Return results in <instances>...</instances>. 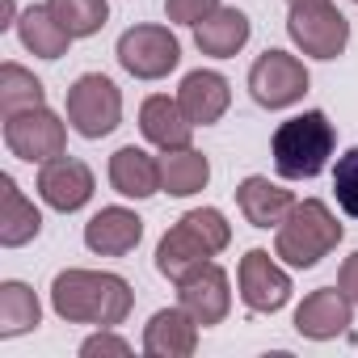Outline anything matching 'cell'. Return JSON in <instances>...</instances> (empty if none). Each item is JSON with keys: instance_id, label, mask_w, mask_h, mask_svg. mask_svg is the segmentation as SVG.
Returning a JSON list of instances; mask_svg holds the SVG:
<instances>
[{"instance_id": "cell-1", "label": "cell", "mask_w": 358, "mask_h": 358, "mask_svg": "<svg viewBox=\"0 0 358 358\" xmlns=\"http://www.w3.org/2000/svg\"><path fill=\"white\" fill-rule=\"evenodd\" d=\"M135 308V291L114 270H59L51 278V312L68 324L118 329Z\"/></svg>"}, {"instance_id": "cell-2", "label": "cell", "mask_w": 358, "mask_h": 358, "mask_svg": "<svg viewBox=\"0 0 358 358\" xmlns=\"http://www.w3.org/2000/svg\"><path fill=\"white\" fill-rule=\"evenodd\" d=\"M337 152V127L329 122L324 110H303L287 122L274 127L270 135V156H274V173L282 182H312L329 169Z\"/></svg>"}, {"instance_id": "cell-3", "label": "cell", "mask_w": 358, "mask_h": 358, "mask_svg": "<svg viewBox=\"0 0 358 358\" xmlns=\"http://www.w3.org/2000/svg\"><path fill=\"white\" fill-rule=\"evenodd\" d=\"M345 228L337 224V215L329 211V203L320 199H299L287 220L274 228V257L287 270H312L320 266L337 245H341Z\"/></svg>"}, {"instance_id": "cell-4", "label": "cell", "mask_w": 358, "mask_h": 358, "mask_svg": "<svg viewBox=\"0 0 358 358\" xmlns=\"http://www.w3.org/2000/svg\"><path fill=\"white\" fill-rule=\"evenodd\" d=\"M64 118L80 139H106L122 122V89L106 72H85L68 85Z\"/></svg>"}, {"instance_id": "cell-5", "label": "cell", "mask_w": 358, "mask_h": 358, "mask_svg": "<svg viewBox=\"0 0 358 358\" xmlns=\"http://www.w3.org/2000/svg\"><path fill=\"white\" fill-rule=\"evenodd\" d=\"M287 38L308 59H337L350 47V22L333 0H312V5H291L287 13Z\"/></svg>"}, {"instance_id": "cell-6", "label": "cell", "mask_w": 358, "mask_h": 358, "mask_svg": "<svg viewBox=\"0 0 358 358\" xmlns=\"http://www.w3.org/2000/svg\"><path fill=\"white\" fill-rule=\"evenodd\" d=\"M312 89V76H308V64L291 51H262L249 68V97L262 106V110H291L295 101H303V93Z\"/></svg>"}, {"instance_id": "cell-7", "label": "cell", "mask_w": 358, "mask_h": 358, "mask_svg": "<svg viewBox=\"0 0 358 358\" xmlns=\"http://www.w3.org/2000/svg\"><path fill=\"white\" fill-rule=\"evenodd\" d=\"M5 148L26 164H47L68 152V118H59L51 106L17 110L5 118Z\"/></svg>"}, {"instance_id": "cell-8", "label": "cell", "mask_w": 358, "mask_h": 358, "mask_svg": "<svg viewBox=\"0 0 358 358\" xmlns=\"http://www.w3.org/2000/svg\"><path fill=\"white\" fill-rule=\"evenodd\" d=\"M118 64L127 76L135 80H164L169 72H177L182 64V43L169 26H131L118 34V47H114Z\"/></svg>"}, {"instance_id": "cell-9", "label": "cell", "mask_w": 358, "mask_h": 358, "mask_svg": "<svg viewBox=\"0 0 358 358\" xmlns=\"http://www.w3.org/2000/svg\"><path fill=\"white\" fill-rule=\"evenodd\" d=\"M236 287H241V303L249 312H262V316H274L291 303L295 287H291V274L287 266L266 253V249H249L236 266Z\"/></svg>"}, {"instance_id": "cell-10", "label": "cell", "mask_w": 358, "mask_h": 358, "mask_svg": "<svg viewBox=\"0 0 358 358\" xmlns=\"http://www.w3.org/2000/svg\"><path fill=\"white\" fill-rule=\"evenodd\" d=\"M38 199L51 207V211H59V215H72V211H80V207H89L93 203V190H97V177H93V169L85 164V160H76V156H55V160H47V164H38Z\"/></svg>"}, {"instance_id": "cell-11", "label": "cell", "mask_w": 358, "mask_h": 358, "mask_svg": "<svg viewBox=\"0 0 358 358\" xmlns=\"http://www.w3.org/2000/svg\"><path fill=\"white\" fill-rule=\"evenodd\" d=\"M173 287H177V303H182L203 329L228 320V312H232V278H228L224 266L203 262L199 270H190L182 282H173Z\"/></svg>"}, {"instance_id": "cell-12", "label": "cell", "mask_w": 358, "mask_h": 358, "mask_svg": "<svg viewBox=\"0 0 358 358\" xmlns=\"http://www.w3.org/2000/svg\"><path fill=\"white\" fill-rule=\"evenodd\" d=\"M354 324V299L341 287H316L295 308V333L308 341H333Z\"/></svg>"}, {"instance_id": "cell-13", "label": "cell", "mask_w": 358, "mask_h": 358, "mask_svg": "<svg viewBox=\"0 0 358 358\" xmlns=\"http://www.w3.org/2000/svg\"><path fill=\"white\" fill-rule=\"evenodd\" d=\"M199 333H203V324L182 303H177V308H160V312L148 316L139 350L148 358H190L199 350Z\"/></svg>"}, {"instance_id": "cell-14", "label": "cell", "mask_w": 358, "mask_h": 358, "mask_svg": "<svg viewBox=\"0 0 358 358\" xmlns=\"http://www.w3.org/2000/svg\"><path fill=\"white\" fill-rule=\"evenodd\" d=\"M177 106L186 110V118L194 127H211L228 114L232 106V85L224 72L215 68H194L182 76V85H177Z\"/></svg>"}, {"instance_id": "cell-15", "label": "cell", "mask_w": 358, "mask_h": 358, "mask_svg": "<svg viewBox=\"0 0 358 358\" xmlns=\"http://www.w3.org/2000/svg\"><path fill=\"white\" fill-rule=\"evenodd\" d=\"M143 241V220L131 207H101L85 224V249L97 257H127Z\"/></svg>"}, {"instance_id": "cell-16", "label": "cell", "mask_w": 358, "mask_h": 358, "mask_svg": "<svg viewBox=\"0 0 358 358\" xmlns=\"http://www.w3.org/2000/svg\"><path fill=\"white\" fill-rule=\"evenodd\" d=\"M194 131L199 127L186 118V110L177 106V97H169V93L143 97V106H139V135L152 148H160V152H169V148H190L194 143Z\"/></svg>"}, {"instance_id": "cell-17", "label": "cell", "mask_w": 358, "mask_h": 358, "mask_svg": "<svg viewBox=\"0 0 358 358\" xmlns=\"http://www.w3.org/2000/svg\"><path fill=\"white\" fill-rule=\"evenodd\" d=\"M110 186H114V194L135 199V203L160 194V156H152L148 148L122 143L110 156Z\"/></svg>"}, {"instance_id": "cell-18", "label": "cell", "mask_w": 358, "mask_h": 358, "mask_svg": "<svg viewBox=\"0 0 358 358\" xmlns=\"http://www.w3.org/2000/svg\"><path fill=\"white\" fill-rule=\"evenodd\" d=\"M211 257H215V249H211L186 220H177V224L160 236V245H156V274L169 278V282H182L190 270H199V266L211 262Z\"/></svg>"}, {"instance_id": "cell-19", "label": "cell", "mask_w": 358, "mask_h": 358, "mask_svg": "<svg viewBox=\"0 0 358 358\" xmlns=\"http://www.w3.org/2000/svg\"><path fill=\"white\" fill-rule=\"evenodd\" d=\"M295 203L299 199L282 182H270V177H262V173H249L245 182L236 186V207H241V215L253 228H278Z\"/></svg>"}, {"instance_id": "cell-20", "label": "cell", "mask_w": 358, "mask_h": 358, "mask_svg": "<svg viewBox=\"0 0 358 358\" xmlns=\"http://www.w3.org/2000/svg\"><path fill=\"white\" fill-rule=\"evenodd\" d=\"M249 38H253V22H249V13L236 9V5H220L207 22L194 26V43H199V51L211 55V59H232V55H241V51L249 47Z\"/></svg>"}, {"instance_id": "cell-21", "label": "cell", "mask_w": 358, "mask_h": 358, "mask_svg": "<svg viewBox=\"0 0 358 358\" xmlns=\"http://www.w3.org/2000/svg\"><path fill=\"white\" fill-rule=\"evenodd\" d=\"M38 232H43V211L22 194V186L9 173H0V245L22 249L38 241Z\"/></svg>"}, {"instance_id": "cell-22", "label": "cell", "mask_w": 358, "mask_h": 358, "mask_svg": "<svg viewBox=\"0 0 358 358\" xmlns=\"http://www.w3.org/2000/svg\"><path fill=\"white\" fill-rule=\"evenodd\" d=\"M211 182V160L190 143V148H169L160 152V194L169 199H190L207 190Z\"/></svg>"}, {"instance_id": "cell-23", "label": "cell", "mask_w": 358, "mask_h": 358, "mask_svg": "<svg viewBox=\"0 0 358 358\" xmlns=\"http://www.w3.org/2000/svg\"><path fill=\"white\" fill-rule=\"evenodd\" d=\"M17 38H22V47H26L34 59H64L68 47L76 43V38L55 22V13H51L47 5L22 9V17H17Z\"/></svg>"}, {"instance_id": "cell-24", "label": "cell", "mask_w": 358, "mask_h": 358, "mask_svg": "<svg viewBox=\"0 0 358 358\" xmlns=\"http://www.w3.org/2000/svg\"><path fill=\"white\" fill-rule=\"evenodd\" d=\"M43 324V303L34 295L30 282L22 278H5L0 282V337H22V333H34Z\"/></svg>"}, {"instance_id": "cell-25", "label": "cell", "mask_w": 358, "mask_h": 358, "mask_svg": "<svg viewBox=\"0 0 358 358\" xmlns=\"http://www.w3.org/2000/svg\"><path fill=\"white\" fill-rule=\"evenodd\" d=\"M34 106H47V89H43V80H38L30 68L5 59V64H0V114L9 118V114H17V110H34Z\"/></svg>"}, {"instance_id": "cell-26", "label": "cell", "mask_w": 358, "mask_h": 358, "mask_svg": "<svg viewBox=\"0 0 358 358\" xmlns=\"http://www.w3.org/2000/svg\"><path fill=\"white\" fill-rule=\"evenodd\" d=\"M47 9L55 13V22L72 38H93L110 22V5H106V0H47Z\"/></svg>"}, {"instance_id": "cell-27", "label": "cell", "mask_w": 358, "mask_h": 358, "mask_svg": "<svg viewBox=\"0 0 358 358\" xmlns=\"http://www.w3.org/2000/svg\"><path fill=\"white\" fill-rule=\"evenodd\" d=\"M333 194H337V207L358 220V143L345 148L333 164Z\"/></svg>"}, {"instance_id": "cell-28", "label": "cell", "mask_w": 358, "mask_h": 358, "mask_svg": "<svg viewBox=\"0 0 358 358\" xmlns=\"http://www.w3.org/2000/svg\"><path fill=\"white\" fill-rule=\"evenodd\" d=\"M182 220H186V224H190V228L211 245V249H215V257L232 245V224L224 220V211H220V207H194V211H186Z\"/></svg>"}, {"instance_id": "cell-29", "label": "cell", "mask_w": 358, "mask_h": 358, "mask_svg": "<svg viewBox=\"0 0 358 358\" xmlns=\"http://www.w3.org/2000/svg\"><path fill=\"white\" fill-rule=\"evenodd\" d=\"M131 350L135 345L122 333H114V329H97V333H89L80 341V358H127Z\"/></svg>"}, {"instance_id": "cell-30", "label": "cell", "mask_w": 358, "mask_h": 358, "mask_svg": "<svg viewBox=\"0 0 358 358\" xmlns=\"http://www.w3.org/2000/svg\"><path fill=\"white\" fill-rule=\"evenodd\" d=\"M215 9H220V0H164V17L173 26H190V30L207 22Z\"/></svg>"}, {"instance_id": "cell-31", "label": "cell", "mask_w": 358, "mask_h": 358, "mask_svg": "<svg viewBox=\"0 0 358 358\" xmlns=\"http://www.w3.org/2000/svg\"><path fill=\"white\" fill-rule=\"evenodd\" d=\"M337 287L354 299V308H358V249L341 262V270H337Z\"/></svg>"}, {"instance_id": "cell-32", "label": "cell", "mask_w": 358, "mask_h": 358, "mask_svg": "<svg viewBox=\"0 0 358 358\" xmlns=\"http://www.w3.org/2000/svg\"><path fill=\"white\" fill-rule=\"evenodd\" d=\"M17 5H13V0H0V30H17Z\"/></svg>"}, {"instance_id": "cell-33", "label": "cell", "mask_w": 358, "mask_h": 358, "mask_svg": "<svg viewBox=\"0 0 358 358\" xmlns=\"http://www.w3.org/2000/svg\"><path fill=\"white\" fill-rule=\"evenodd\" d=\"M291 5H312V0H287V9H291Z\"/></svg>"}, {"instance_id": "cell-34", "label": "cell", "mask_w": 358, "mask_h": 358, "mask_svg": "<svg viewBox=\"0 0 358 358\" xmlns=\"http://www.w3.org/2000/svg\"><path fill=\"white\" fill-rule=\"evenodd\" d=\"M354 5H358V0H354Z\"/></svg>"}]
</instances>
